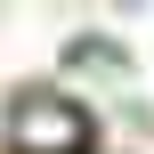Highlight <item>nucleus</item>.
Here are the masks:
<instances>
[{"label":"nucleus","instance_id":"f257e3e1","mask_svg":"<svg viewBox=\"0 0 154 154\" xmlns=\"http://www.w3.org/2000/svg\"><path fill=\"white\" fill-rule=\"evenodd\" d=\"M8 138L24 154H81L89 146V114L73 97H57V89H24L8 106Z\"/></svg>","mask_w":154,"mask_h":154}]
</instances>
